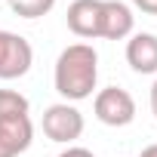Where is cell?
<instances>
[{
  "label": "cell",
  "instance_id": "cell-11",
  "mask_svg": "<svg viewBox=\"0 0 157 157\" xmlns=\"http://www.w3.org/2000/svg\"><path fill=\"white\" fill-rule=\"evenodd\" d=\"M59 157H96V154H93L90 148H80V145H68Z\"/></svg>",
  "mask_w": 157,
  "mask_h": 157
},
{
  "label": "cell",
  "instance_id": "cell-2",
  "mask_svg": "<svg viewBox=\"0 0 157 157\" xmlns=\"http://www.w3.org/2000/svg\"><path fill=\"white\" fill-rule=\"evenodd\" d=\"M83 114L77 111L71 102H56L43 111V132L49 142H59V145H71L83 136Z\"/></svg>",
  "mask_w": 157,
  "mask_h": 157
},
{
  "label": "cell",
  "instance_id": "cell-5",
  "mask_svg": "<svg viewBox=\"0 0 157 157\" xmlns=\"http://www.w3.org/2000/svg\"><path fill=\"white\" fill-rule=\"evenodd\" d=\"M136 16L123 0H102V22H99V37L105 40H123L132 34Z\"/></svg>",
  "mask_w": 157,
  "mask_h": 157
},
{
  "label": "cell",
  "instance_id": "cell-8",
  "mask_svg": "<svg viewBox=\"0 0 157 157\" xmlns=\"http://www.w3.org/2000/svg\"><path fill=\"white\" fill-rule=\"evenodd\" d=\"M34 126L31 117H13V120H0V157H19L31 148Z\"/></svg>",
  "mask_w": 157,
  "mask_h": 157
},
{
  "label": "cell",
  "instance_id": "cell-6",
  "mask_svg": "<svg viewBox=\"0 0 157 157\" xmlns=\"http://www.w3.org/2000/svg\"><path fill=\"white\" fill-rule=\"evenodd\" d=\"M65 22L71 34L77 37H99V22H102V0H74L65 13Z\"/></svg>",
  "mask_w": 157,
  "mask_h": 157
},
{
  "label": "cell",
  "instance_id": "cell-13",
  "mask_svg": "<svg viewBox=\"0 0 157 157\" xmlns=\"http://www.w3.org/2000/svg\"><path fill=\"white\" fill-rule=\"evenodd\" d=\"M151 111H154V117H157V80H154V86H151Z\"/></svg>",
  "mask_w": 157,
  "mask_h": 157
},
{
  "label": "cell",
  "instance_id": "cell-14",
  "mask_svg": "<svg viewBox=\"0 0 157 157\" xmlns=\"http://www.w3.org/2000/svg\"><path fill=\"white\" fill-rule=\"evenodd\" d=\"M139 157H157V145H148V148H142V154Z\"/></svg>",
  "mask_w": 157,
  "mask_h": 157
},
{
  "label": "cell",
  "instance_id": "cell-1",
  "mask_svg": "<svg viewBox=\"0 0 157 157\" xmlns=\"http://www.w3.org/2000/svg\"><path fill=\"white\" fill-rule=\"evenodd\" d=\"M56 93L65 102H83L99 83V52L90 43H71L56 59Z\"/></svg>",
  "mask_w": 157,
  "mask_h": 157
},
{
  "label": "cell",
  "instance_id": "cell-10",
  "mask_svg": "<svg viewBox=\"0 0 157 157\" xmlns=\"http://www.w3.org/2000/svg\"><path fill=\"white\" fill-rule=\"evenodd\" d=\"M56 0H10V10L19 19H40L46 13H52Z\"/></svg>",
  "mask_w": 157,
  "mask_h": 157
},
{
  "label": "cell",
  "instance_id": "cell-3",
  "mask_svg": "<svg viewBox=\"0 0 157 157\" xmlns=\"http://www.w3.org/2000/svg\"><path fill=\"white\" fill-rule=\"evenodd\" d=\"M93 111H96V120H102L105 126H126L136 120V99L120 86H105L96 93Z\"/></svg>",
  "mask_w": 157,
  "mask_h": 157
},
{
  "label": "cell",
  "instance_id": "cell-7",
  "mask_svg": "<svg viewBox=\"0 0 157 157\" xmlns=\"http://www.w3.org/2000/svg\"><path fill=\"white\" fill-rule=\"evenodd\" d=\"M126 62L136 74H157V34H151V31L129 34Z\"/></svg>",
  "mask_w": 157,
  "mask_h": 157
},
{
  "label": "cell",
  "instance_id": "cell-12",
  "mask_svg": "<svg viewBox=\"0 0 157 157\" xmlns=\"http://www.w3.org/2000/svg\"><path fill=\"white\" fill-rule=\"evenodd\" d=\"M132 3H136L142 13H148V16H157V0H132Z\"/></svg>",
  "mask_w": 157,
  "mask_h": 157
},
{
  "label": "cell",
  "instance_id": "cell-4",
  "mask_svg": "<svg viewBox=\"0 0 157 157\" xmlns=\"http://www.w3.org/2000/svg\"><path fill=\"white\" fill-rule=\"evenodd\" d=\"M34 65V49L22 34L0 31V80L25 77Z\"/></svg>",
  "mask_w": 157,
  "mask_h": 157
},
{
  "label": "cell",
  "instance_id": "cell-9",
  "mask_svg": "<svg viewBox=\"0 0 157 157\" xmlns=\"http://www.w3.org/2000/svg\"><path fill=\"white\" fill-rule=\"evenodd\" d=\"M31 102L16 93V90H0V120H13V117H28Z\"/></svg>",
  "mask_w": 157,
  "mask_h": 157
}]
</instances>
